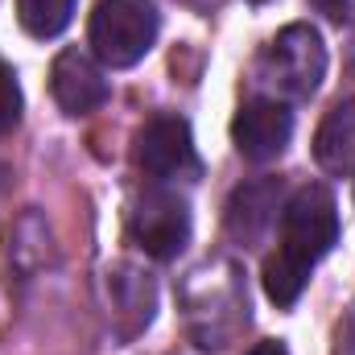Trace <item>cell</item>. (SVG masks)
Wrapping results in <instances>:
<instances>
[{
    "label": "cell",
    "instance_id": "obj_13",
    "mask_svg": "<svg viewBox=\"0 0 355 355\" xmlns=\"http://www.w3.org/2000/svg\"><path fill=\"white\" fill-rule=\"evenodd\" d=\"M248 355H289V352H285V343H272V339H268V343H257Z\"/></svg>",
    "mask_w": 355,
    "mask_h": 355
},
{
    "label": "cell",
    "instance_id": "obj_3",
    "mask_svg": "<svg viewBox=\"0 0 355 355\" xmlns=\"http://www.w3.org/2000/svg\"><path fill=\"white\" fill-rule=\"evenodd\" d=\"M261 75L285 99H310L327 75V46L314 25H289L272 37L261 58Z\"/></svg>",
    "mask_w": 355,
    "mask_h": 355
},
{
    "label": "cell",
    "instance_id": "obj_6",
    "mask_svg": "<svg viewBox=\"0 0 355 355\" xmlns=\"http://www.w3.org/2000/svg\"><path fill=\"white\" fill-rule=\"evenodd\" d=\"M289 137H293V112L281 99H248L232 120V141H236L240 157H248V162L281 157Z\"/></svg>",
    "mask_w": 355,
    "mask_h": 355
},
{
    "label": "cell",
    "instance_id": "obj_11",
    "mask_svg": "<svg viewBox=\"0 0 355 355\" xmlns=\"http://www.w3.org/2000/svg\"><path fill=\"white\" fill-rule=\"evenodd\" d=\"M21 124V87L12 79V71L0 62V137H8Z\"/></svg>",
    "mask_w": 355,
    "mask_h": 355
},
{
    "label": "cell",
    "instance_id": "obj_12",
    "mask_svg": "<svg viewBox=\"0 0 355 355\" xmlns=\"http://www.w3.org/2000/svg\"><path fill=\"white\" fill-rule=\"evenodd\" d=\"M327 21H343V12H347V0H310Z\"/></svg>",
    "mask_w": 355,
    "mask_h": 355
},
{
    "label": "cell",
    "instance_id": "obj_8",
    "mask_svg": "<svg viewBox=\"0 0 355 355\" xmlns=\"http://www.w3.org/2000/svg\"><path fill=\"white\" fill-rule=\"evenodd\" d=\"M314 162L335 178L355 174V99H339L322 116L314 132Z\"/></svg>",
    "mask_w": 355,
    "mask_h": 355
},
{
    "label": "cell",
    "instance_id": "obj_7",
    "mask_svg": "<svg viewBox=\"0 0 355 355\" xmlns=\"http://www.w3.org/2000/svg\"><path fill=\"white\" fill-rule=\"evenodd\" d=\"M50 91H54V103L67 112V116H87L95 107L107 103V79L99 71V62L83 54V50H62L54 58V71H50Z\"/></svg>",
    "mask_w": 355,
    "mask_h": 355
},
{
    "label": "cell",
    "instance_id": "obj_2",
    "mask_svg": "<svg viewBox=\"0 0 355 355\" xmlns=\"http://www.w3.org/2000/svg\"><path fill=\"white\" fill-rule=\"evenodd\" d=\"M157 29H162V17L149 0H99L87 21V42L103 67L124 71L153 50Z\"/></svg>",
    "mask_w": 355,
    "mask_h": 355
},
{
    "label": "cell",
    "instance_id": "obj_4",
    "mask_svg": "<svg viewBox=\"0 0 355 355\" xmlns=\"http://www.w3.org/2000/svg\"><path fill=\"white\" fill-rule=\"evenodd\" d=\"M128 232L153 261H174L190 240V211L186 198H178L166 186H149L132 211H128Z\"/></svg>",
    "mask_w": 355,
    "mask_h": 355
},
{
    "label": "cell",
    "instance_id": "obj_1",
    "mask_svg": "<svg viewBox=\"0 0 355 355\" xmlns=\"http://www.w3.org/2000/svg\"><path fill=\"white\" fill-rule=\"evenodd\" d=\"M339 244V211L327 186H302L285 211H281V244L277 252H268L265 261V293L268 302H277L281 310H289L306 281L310 268L318 265L331 248Z\"/></svg>",
    "mask_w": 355,
    "mask_h": 355
},
{
    "label": "cell",
    "instance_id": "obj_14",
    "mask_svg": "<svg viewBox=\"0 0 355 355\" xmlns=\"http://www.w3.org/2000/svg\"><path fill=\"white\" fill-rule=\"evenodd\" d=\"M252 4H265V0H252Z\"/></svg>",
    "mask_w": 355,
    "mask_h": 355
},
{
    "label": "cell",
    "instance_id": "obj_9",
    "mask_svg": "<svg viewBox=\"0 0 355 355\" xmlns=\"http://www.w3.org/2000/svg\"><path fill=\"white\" fill-rule=\"evenodd\" d=\"M277 194H281V182H248V186H240L236 194H232V202H227V232H232V240H240V244H252V240H261L268 232V223L277 219Z\"/></svg>",
    "mask_w": 355,
    "mask_h": 355
},
{
    "label": "cell",
    "instance_id": "obj_10",
    "mask_svg": "<svg viewBox=\"0 0 355 355\" xmlns=\"http://www.w3.org/2000/svg\"><path fill=\"white\" fill-rule=\"evenodd\" d=\"M75 17V0H17V21L29 37H58Z\"/></svg>",
    "mask_w": 355,
    "mask_h": 355
},
{
    "label": "cell",
    "instance_id": "obj_5",
    "mask_svg": "<svg viewBox=\"0 0 355 355\" xmlns=\"http://www.w3.org/2000/svg\"><path fill=\"white\" fill-rule=\"evenodd\" d=\"M137 166L153 182H178V178L198 174L194 157V137L182 116H153L137 132Z\"/></svg>",
    "mask_w": 355,
    "mask_h": 355
}]
</instances>
